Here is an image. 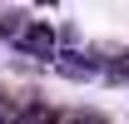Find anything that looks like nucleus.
I'll list each match as a JSON object with an SVG mask.
<instances>
[{"mask_svg":"<svg viewBox=\"0 0 129 124\" xmlns=\"http://www.w3.org/2000/svg\"><path fill=\"white\" fill-rule=\"evenodd\" d=\"M20 50H30V55H40V60H50V55H55V30H50V25H30V30L20 35Z\"/></svg>","mask_w":129,"mask_h":124,"instance_id":"1","label":"nucleus"},{"mask_svg":"<svg viewBox=\"0 0 129 124\" xmlns=\"http://www.w3.org/2000/svg\"><path fill=\"white\" fill-rule=\"evenodd\" d=\"M20 124H60V109H55V104H45V99H35V104H25Z\"/></svg>","mask_w":129,"mask_h":124,"instance_id":"2","label":"nucleus"},{"mask_svg":"<svg viewBox=\"0 0 129 124\" xmlns=\"http://www.w3.org/2000/svg\"><path fill=\"white\" fill-rule=\"evenodd\" d=\"M25 114V99H10V94H0V124H20Z\"/></svg>","mask_w":129,"mask_h":124,"instance_id":"3","label":"nucleus"},{"mask_svg":"<svg viewBox=\"0 0 129 124\" xmlns=\"http://www.w3.org/2000/svg\"><path fill=\"white\" fill-rule=\"evenodd\" d=\"M60 124H104V119L94 109H70V114H60Z\"/></svg>","mask_w":129,"mask_h":124,"instance_id":"4","label":"nucleus"}]
</instances>
